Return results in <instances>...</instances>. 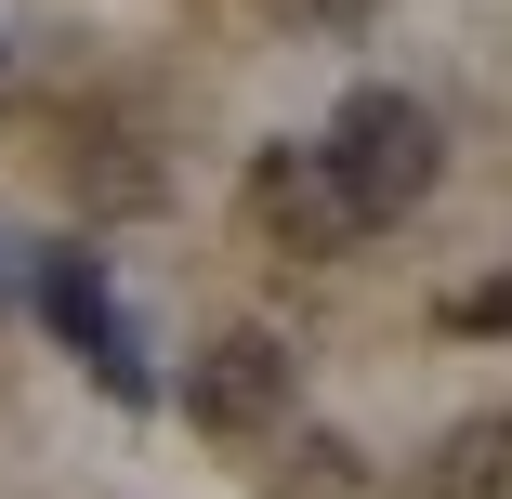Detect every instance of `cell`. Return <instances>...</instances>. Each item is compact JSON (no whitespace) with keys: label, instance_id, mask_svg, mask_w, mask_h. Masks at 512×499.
Wrapping results in <instances>:
<instances>
[{"label":"cell","instance_id":"6da1fadb","mask_svg":"<svg viewBox=\"0 0 512 499\" xmlns=\"http://www.w3.org/2000/svg\"><path fill=\"white\" fill-rule=\"evenodd\" d=\"M329 184H342V211H355V237L368 224H407V211H421V197H434V171H447V132H434V106H421V92H342V119H329Z\"/></svg>","mask_w":512,"mask_h":499},{"label":"cell","instance_id":"7a4b0ae2","mask_svg":"<svg viewBox=\"0 0 512 499\" xmlns=\"http://www.w3.org/2000/svg\"><path fill=\"white\" fill-rule=\"evenodd\" d=\"M184 421L224 434V447L276 434V421H289V342H276V329H224V342H197V355H184Z\"/></svg>","mask_w":512,"mask_h":499},{"label":"cell","instance_id":"3957f363","mask_svg":"<svg viewBox=\"0 0 512 499\" xmlns=\"http://www.w3.org/2000/svg\"><path fill=\"white\" fill-rule=\"evenodd\" d=\"M40 316L92 355V381H106L119 394V408H145V394H158V368H145V329L119 316V289H106V263H92V250H40Z\"/></svg>","mask_w":512,"mask_h":499},{"label":"cell","instance_id":"277c9868","mask_svg":"<svg viewBox=\"0 0 512 499\" xmlns=\"http://www.w3.org/2000/svg\"><path fill=\"white\" fill-rule=\"evenodd\" d=\"M250 211H263V237L302 250V263H329V250L355 237V211H342V184H329L316 145H263V158H250Z\"/></svg>","mask_w":512,"mask_h":499},{"label":"cell","instance_id":"5b68a950","mask_svg":"<svg viewBox=\"0 0 512 499\" xmlns=\"http://www.w3.org/2000/svg\"><path fill=\"white\" fill-rule=\"evenodd\" d=\"M434 499H512V421H460L434 447Z\"/></svg>","mask_w":512,"mask_h":499},{"label":"cell","instance_id":"8992f818","mask_svg":"<svg viewBox=\"0 0 512 499\" xmlns=\"http://www.w3.org/2000/svg\"><path fill=\"white\" fill-rule=\"evenodd\" d=\"M302 499H355V447H329V434L302 447Z\"/></svg>","mask_w":512,"mask_h":499}]
</instances>
